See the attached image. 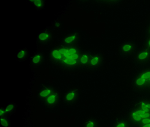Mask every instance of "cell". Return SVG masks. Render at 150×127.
<instances>
[{"label": "cell", "mask_w": 150, "mask_h": 127, "mask_svg": "<svg viewBox=\"0 0 150 127\" xmlns=\"http://www.w3.org/2000/svg\"><path fill=\"white\" fill-rule=\"evenodd\" d=\"M128 117L136 127L150 123V98L139 100L131 109Z\"/></svg>", "instance_id": "obj_1"}, {"label": "cell", "mask_w": 150, "mask_h": 127, "mask_svg": "<svg viewBox=\"0 0 150 127\" xmlns=\"http://www.w3.org/2000/svg\"><path fill=\"white\" fill-rule=\"evenodd\" d=\"M51 57L64 66L71 67L79 62L81 56L79 50L75 48L64 47L53 50Z\"/></svg>", "instance_id": "obj_2"}, {"label": "cell", "mask_w": 150, "mask_h": 127, "mask_svg": "<svg viewBox=\"0 0 150 127\" xmlns=\"http://www.w3.org/2000/svg\"><path fill=\"white\" fill-rule=\"evenodd\" d=\"M132 86L137 91H150V67L141 69L135 75Z\"/></svg>", "instance_id": "obj_3"}, {"label": "cell", "mask_w": 150, "mask_h": 127, "mask_svg": "<svg viewBox=\"0 0 150 127\" xmlns=\"http://www.w3.org/2000/svg\"><path fill=\"white\" fill-rule=\"evenodd\" d=\"M135 61L141 66H145L150 63V50L142 48L135 55Z\"/></svg>", "instance_id": "obj_4"}, {"label": "cell", "mask_w": 150, "mask_h": 127, "mask_svg": "<svg viewBox=\"0 0 150 127\" xmlns=\"http://www.w3.org/2000/svg\"><path fill=\"white\" fill-rule=\"evenodd\" d=\"M136 49V45L134 42L131 41H126L121 44L120 53L124 56H130L135 53Z\"/></svg>", "instance_id": "obj_5"}, {"label": "cell", "mask_w": 150, "mask_h": 127, "mask_svg": "<svg viewBox=\"0 0 150 127\" xmlns=\"http://www.w3.org/2000/svg\"><path fill=\"white\" fill-rule=\"evenodd\" d=\"M59 95L57 92H52V93L45 99L46 104L50 106H55L59 101Z\"/></svg>", "instance_id": "obj_6"}, {"label": "cell", "mask_w": 150, "mask_h": 127, "mask_svg": "<svg viewBox=\"0 0 150 127\" xmlns=\"http://www.w3.org/2000/svg\"><path fill=\"white\" fill-rule=\"evenodd\" d=\"M102 61L103 57L100 55H94L90 57L89 65L91 67H97L102 64Z\"/></svg>", "instance_id": "obj_7"}, {"label": "cell", "mask_w": 150, "mask_h": 127, "mask_svg": "<svg viewBox=\"0 0 150 127\" xmlns=\"http://www.w3.org/2000/svg\"><path fill=\"white\" fill-rule=\"evenodd\" d=\"M78 91L77 90H71L68 92L65 96V101L69 103H74L78 98Z\"/></svg>", "instance_id": "obj_8"}, {"label": "cell", "mask_w": 150, "mask_h": 127, "mask_svg": "<svg viewBox=\"0 0 150 127\" xmlns=\"http://www.w3.org/2000/svg\"><path fill=\"white\" fill-rule=\"evenodd\" d=\"M90 57L87 54H84L81 56L79 59V63L80 65L81 66H86L89 65V61H90Z\"/></svg>", "instance_id": "obj_9"}, {"label": "cell", "mask_w": 150, "mask_h": 127, "mask_svg": "<svg viewBox=\"0 0 150 127\" xmlns=\"http://www.w3.org/2000/svg\"><path fill=\"white\" fill-rule=\"evenodd\" d=\"M52 92L53 91L51 88H45L40 92L39 93V96L42 98L46 99L52 93Z\"/></svg>", "instance_id": "obj_10"}, {"label": "cell", "mask_w": 150, "mask_h": 127, "mask_svg": "<svg viewBox=\"0 0 150 127\" xmlns=\"http://www.w3.org/2000/svg\"><path fill=\"white\" fill-rule=\"evenodd\" d=\"M113 127H129L128 122L125 120H118L114 123Z\"/></svg>", "instance_id": "obj_11"}, {"label": "cell", "mask_w": 150, "mask_h": 127, "mask_svg": "<svg viewBox=\"0 0 150 127\" xmlns=\"http://www.w3.org/2000/svg\"><path fill=\"white\" fill-rule=\"evenodd\" d=\"M50 37V34L48 33H42L38 36V39L41 41H45L49 39Z\"/></svg>", "instance_id": "obj_12"}, {"label": "cell", "mask_w": 150, "mask_h": 127, "mask_svg": "<svg viewBox=\"0 0 150 127\" xmlns=\"http://www.w3.org/2000/svg\"><path fill=\"white\" fill-rule=\"evenodd\" d=\"M76 39V34H73L71 36H68L65 39L64 41L65 44H69L72 43Z\"/></svg>", "instance_id": "obj_13"}, {"label": "cell", "mask_w": 150, "mask_h": 127, "mask_svg": "<svg viewBox=\"0 0 150 127\" xmlns=\"http://www.w3.org/2000/svg\"><path fill=\"white\" fill-rule=\"evenodd\" d=\"M84 127H97V123L95 120H88L86 122Z\"/></svg>", "instance_id": "obj_14"}, {"label": "cell", "mask_w": 150, "mask_h": 127, "mask_svg": "<svg viewBox=\"0 0 150 127\" xmlns=\"http://www.w3.org/2000/svg\"><path fill=\"white\" fill-rule=\"evenodd\" d=\"M143 47L150 50V35L146 34Z\"/></svg>", "instance_id": "obj_15"}, {"label": "cell", "mask_w": 150, "mask_h": 127, "mask_svg": "<svg viewBox=\"0 0 150 127\" xmlns=\"http://www.w3.org/2000/svg\"><path fill=\"white\" fill-rule=\"evenodd\" d=\"M42 60V56L40 54H37L33 57L32 62L33 64H36L39 63Z\"/></svg>", "instance_id": "obj_16"}, {"label": "cell", "mask_w": 150, "mask_h": 127, "mask_svg": "<svg viewBox=\"0 0 150 127\" xmlns=\"http://www.w3.org/2000/svg\"><path fill=\"white\" fill-rule=\"evenodd\" d=\"M27 52L25 49L21 50L17 55V57L18 59H22L25 57L27 55Z\"/></svg>", "instance_id": "obj_17"}, {"label": "cell", "mask_w": 150, "mask_h": 127, "mask_svg": "<svg viewBox=\"0 0 150 127\" xmlns=\"http://www.w3.org/2000/svg\"><path fill=\"white\" fill-rule=\"evenodd\" d=\"M33 3L34 5L36 6V7H38V8H42L43 5V1H41V0H37V1H30Z\"/></svg>", "instance_id": "obj_18"}, {"label": "cell", "mask_w": 150, "mask_h": 127, "mask_svg": "<svg viewBox=\"0 0 150 127\" xmlns=\"http://www.w3.org/2000/svg\"><path fill=\"white\" fill-rule=\"evenodd\" d=\"M1 125H2L3 127H8L9 123H8V121L6 119L3 118V117H1Z\"/></svg>", "instance_id": "obj_19"}, {"label": "cell", "mask_w": 150, "mask_h": 127, "mask_svg": "<svg viewBox=\"0 0 150 127\" xmlns=\"http://www.w3.org/2000/svg\"><path fill=\"white\" fill-rule=\"evenodd\" d=\"M14 105H13V104H10V105H8V106H7V107L6 108V109H5V111L6 112H9L10 111H12L13 109Z\"/></svg>", "instance_id": "obj_20"}, {"label": "cell", "mask_w": 150, "mask_h": 127, "mask_svg": "<svg viewBox=\"0 0 150 127\" xmlns=\"http://www.w3.org/2000/svg\"><path fill=\"white\" fill-rule=\"evenodd\" d=\"M136 127H150V123L146 124H143V125H139Z\"/></svg>", "instance_id": "obj_21"}, {"label": "cell", "mask_w": 150, "mask_h": 127, "mask_svg": "<svg viewBox=\"0 0 150 127\" xmlns=\"http://www.w3.org/2000/svg\"><path fill=\"white\" fill-rule=\"evenodd\" d=\"M146 34L147 35H150V24L147 27V30H146Z\"/></svg>", "instance_id": "obj_22"}, {"label": "cell", "mask_w": 150, "mask_h": 127, "mask_svg": "<svg viewBox=\"0 0 150 127\" xmlns=\"http://www.w3.org/2000/svg\"><path fill=\"white\" fill-rule=\"evenodd\" d=\"M5 112L6 111H4V110L1 108V112H0V115H1V116H2L4 115L5 113Z\"/></svg>", "instance_id": "obj_23"}]
</instances>
